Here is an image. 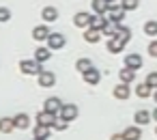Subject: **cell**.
<instances>
[{"label":"cell","mask_w":157,"mask_h":140,"mask_svg":"<svg viewBox=\"0 0 157 140\" xmlns=\"http://www.w3.org/2000/svg\"><path fill=\"white\" fill-rule=\"evenodd\" d=\"M78 114H80V110H78V106L75 103H65L63 106V110H60V116L65 119V121H73V119H78Z\"/></svg>","instance_id":"cell-6"},{"label":"cell","mask_w":157,"mask_h":140,"mask_svg":"<svg viewBox=\"0 0 157 140\" xmlns=\"http://www.w3.org/2000/svg\"><path fill=\"white\" fill-rule=\"evenodd\" d=\"M54 121H56V114H52V112H37V125H48V127H52L54 125Z\"/></svg>","instance_id":"cell-12"},{"label":"cell","mask_w":157,"mask_h":140,"mask_svg":"<svg viewBox=\"0 0 157 140\" xmlns=\"http://www.w3.org/2000/svg\"><path fill=\"white\" fill-rule=\"evenodd\" d=\"M50 35H52V33H50L48 24H39V26L33 28V39H35V41H48Z\"/></svg>","instance_id":"cell-7"},{"label":"cell","mask_w":157,"mask_h":140,"mask_svg":"<svg viewBox=\"0 0 157 140\" xmlns=\"http://www.w3.org/2000/svg\"><path fill=\"white\" fill-rule=\"evenodd\" d=\"M110 24V20L105 18V15H93V20H90V28H95V30H103L105 26Z\"/></svg>","instance_id":"cell-14"},{"label":"cell","mask_w":157,"mask_h":140,"mask_svg":"<svg viewBox=\"0 0 157 140\" xmlns=\"http://www.w3.org/2000/svg\"><path fill=\"white\" fill-rule=\"evenodd\" d=\"M148 54H151L153 58H157V39L148 43Z\"/></svg>","instance_id":"cell-33"},{"label":"cell","mask_w":157,"mask_h":140,"mask_svg":"<svg viewBox=\"0 0 157 140\" xmlns=\"http://www.w3.org/2000/svg\"><path fill=\"white\" fill-rule=\"evenodd\" d=\"M15 129V123H13V119H0V131H2V134H11Z\"/></svg>","instance_id":"cell-27"},{"label":"cell","mask_w":157,"mask_h":140,"mask_svg":"<svg viewBox=\"0 0 157 140\" xmlns=\"http://www.w3.org/2000/svg\"><path fill=\"white\" fill-rule=\"evenodd\" d=\"M153 99H155V103H157V88L153 91Z\"/></svg>","instance_id":"cell-36"},{"label":"cell","mask_w":157,"mask_h":140,"mask_svg":"<svg viewBox=\"0 0 157 140\" xmlns=\"http://www.w3.org/2000/svg\"><path fill=\"white\" fill-rule=\"evenodd\" d=\"M11 20V9H7V7H0V22H9Z\"/></svg>","instance_id":"cell-31"},{"label":"cell","mask_w":157,"mask_h":140,"mask_svg":"<svg viewBox=\"0 0 157 140\" xmlns=\"http://www.w3.org/2000/svg\"><path fill=\"white\" fill-rule=\"evenodd\" d=\"M118 80H121L123 84H131V82L136 80V71L129 69V67H123V69L118 71Z\"/></svg>","instance_id":"cell-15"},{"label":"cell","mask_w":157,"mask_h":140,"mask_svg":"<svg viewBox=\"0 0 157 140\" xmlns=\"http://www.w3.org/2000/svg\"><path fill=\"white\" fill-rule=\"evenodd\" d=\"M146 84H148L151 88H157V71H151V73H148V78H146Z\"/></svg>","instance_id":"cell-32"},{"label":"cell","mask_w":157,"mask_h":140,"mask_svg":"<svg viewBox=\"0 0 157 140\" xmlns=\"http://www.w3.org/2000/svg\"><path fill=\"white\" fill-rule=\"evenodd\" d=\"M151 116H153V121H155V123H157V108H155V110H153V112H151Z\"/></svg>","instance_id":"cell-35"},{"label":"cell","mask_w":157,"mask_h":140,"mask_svg":"<svg viewBox=\"0 0 157 140\" xmlns=\"http://www.w3.org/2000/svg\"><path fill=\"white\" fill-rule=\"evenodd\" d=\"M50 56H52L50 48H37L35 50V60L37 63H45V60H50Z\"/></svg>","instance_id":"cell-24"},{"label":"cell","mask_w":157,"mask_h":140,"mask_svg":"<svg viewBox=\"0 0 157 140\" xmlns=\"http://www.w3.org/2000/svg\"><path fill=\"white\" fill-rule=\"evenodd\" d=\"M65 43H67V39H65V35H60V33H52V35L48 37V48H50L52 52L65 48Z\"/></svg>","instance_id":"cell-3"},{"label":"cell","mask_w":157,"mask_h":140,"mask_svg":"<svg viewBox=\"0 0 157 140\" xmlns=\"http://www.w3.org/2000/svg\"><path fill=\"white\" fill-rule=\"evenodd\" d=\"M155 136H157V127H155Z\"/></svg>","instance_id":"cell-38"},{"label":"cell","mask_w":157,"mask_h":140,"mask_svg":"<svg viewBox=\"0 0 157 140\" xmlns=\"http://www.w3.org/2000/svg\"><path fill=\"white\" fill-rule=\"evenodd\" d=\"M20 71L26 73V76H39V73H43V67L37 60H22L20 63Z\"/></svg>","instance_id":"cell-2"},{"label":"cell","mask_w":157,"mask_h":140,"mask_svg":"<svg viewBox=\"0 0 157 140\" xmlns=\"http://www.w3.org/2000/svg\"><path fill=\"white\" fill-rule=\"evenodd\" d=\"M99 39H101V30H95V28H90V26L84 30V41H86V43H97Z\"/></svg>","instance_id":"cell-20"},{"label":"cell","mask_w":157,"mask_h":140,"mask_svg":"<svg viewBox=\"0 0 157 140\" xmlns=\"http://www.w3.org/2000/svg\"><path fill=\"white\" fill-rule=\"evenodd\" d=\"M116 37H118L121 41L129 43V41H131V28H127V26L118 24V26H116Z\"/></svg>","instance_id":"cell-23"},{"label":"cell","mask_w":157,"mask_h":140,"mask_svg":"<svg viewBox=\"0 0 157 140\" xmlns=\"http://www.w3.org/2000/svg\"><path fill=\"white\" fill-rule=\"evenodd\" d=\"M125 67H129V69H133V71L142 69V56H140V54H127V56H125Z\"/></svg>","instance_id":"cell-9"},{"label":"cell","mask_w":157,"mask_h":140,"mask_svg":"<svg viewBox=\"0 0 157 140\" xmlns=\"http://www.w3.org/2000/svg\"><path fill=\"white\" fill-rule=\"evenodd\" d=\"M125 13H127V11H125L118 2H110V11L105 13V18H108L112 24H121V22L125 20Z\"/></svg>","instance_id":"cell-1"},{"label":"cell","mask_w":157,"mask_h":140,"mask_svg":"<svg viewBox=\"0 0 157 140\" xmlns=\"http://www.w3.org/2000/svg\"><path fill=\"white\" fill-rule=\"evenodd\" d=\"M37 80H39V86L41 88H50V86L56 84V73L54 71H43V73L37 76Z\"/></svg>","instance_id":"cell-4"},{"label":"cell","mask_w":157,"mask_h":140,"mask_svg":"<svg viewBox=\"0 0 157 140\" xmlns=\"http://www.w3.org/2000/svg\"><path fill=\"white\" fill-rule=\"evenodd\" d=\"M43 106H45V108H43L45 112H52V114H60V110H63V106H65V103H63V101H60L58 97H48Z\"/></svg>","instance_id":"cell-5"},{"label":"cell","mask_w":157,"mask_h":140,"mask_svg":"<svg viewBox=\"0 0 157 140\" xmlns=\"http://www.w3.org/2000/svg\"><path fill=\"white\" fill-rule=\"evenodd\" d=\"M125 45H127V43H125V41H121L118 37H114V39H110V41H108V50H110L112 54L123 52V50H125Z\"/></svg>","instance_id":"cell-21"},{"label":"cell","mask_w":157,"mask_h":140,"mask_svg":"<svg viewBox=\"0 0 157 140\" xmlns=\"http://www.w3.org/2000/svg\"><path fill=\"white\" fill-rule=\"evenodd\" d=\"M82 78H84V82H86V84L95 86V84H99V80H101V71H97V69L93 67V69H88L86 73H82Z\"/></svg>","instance_id":"cell-11"},{"label":"cell","mask_w":157,"mask_h":140,"mask_svg":"<svg viewBox=\"0 0 157 140\" xmlns=\"http://www.w3.org/2000/svg\"><path fill=\"white\" fill-rule=\"evenodd\" d=\"M153 91H155V88H151V86H148L146 82H144V84H138V86H136V95H138L140 99L153 97Z\"/></svg>","instance_id":"cell-25"},{"label":"cell","mask_w":157,"mask_h":140,"mask_svg":"<svg viewBox=\"0 0 157 140\" xmlns=\"http://www.w3.org/2000/svg\"><path fill=\"white\" fill-rule=\"evenodd\" d=\"M138 5H140V0H121V7L125 11H136Z\"/></svg>","instance_id":"cell-29"},{"label":"cell","mask_w":157,"mask_h":140,"mask_svg":"<svg viewBox=\"0 0 157 140\" xmlns=\"http://www.w3.org/2000/svg\"><path fill=\"white\" fill-rule=\"evenodd\" d=\"M13 123H15V129H28L30 127V116L26 112H20L13 116Z\"/></svg>","instance_id":"cell-13"},{"label":"cell","mask_w":157,"mask_h":140,"mask_svg":"<svg viewBox=\"0 0 157 140\" xmlns=\"http://www.w3.org/2000/svg\"><path fill=\"white\" fill-rule=\"evenodd\" d=\"M41 20H43L45 24L56 22V20H58V9H56V7H45V9L41 11Z\"/></svg>","instance_id":"cell-10"},{"label":"cell","mask_w":157,"mask_h":140,"mask_svg":"<svg viewBox=\"0 0 157 140\" xmlns=\"http://www.w3.org/2000/svg\"><path fill=\"white\" fill-rule=\"evenodd\" d=\"M90 20H93V15L86 13V11H80V13L73 15V24L80 26V28H88V26H90Z\"/></svg>","instance_id":"cell-8"},{"label":"cell","mask_w":157,"mask_h":140,"mask_svg":"<svg viewBox=\"0 0 157 140\" xmlns=\"http://www.w3.org/2000/svg\"><path fill=\"white\" fill-rule=\"evenodd\" d=\"M144 33H146L148 37H157V20H148V22L144 24Z\"/></svg>","instance_id":"cell-28"},{"label":"cell","mask_w":157,"mask_h":140,"mask_svg":"<svg viewBox=\"0 0 157 140\" xmlns=\"http://www.w3.org/2000/svg\"><path fill=\"white\" fill-rule=\"evenodd\" d=\"M129 95H131V88H129V84H116L114 86V97L116 99H129Z\"/></svg>","instance_id":"cell-16"},{"label":"cell","mask_w":157,"mask_h":140,"mask_svg":"<svg viewBox=\"0 0 157 140\" xmlns=\"http://www.w3.org/2000/svg\"><path fill=\"white\" fill-rule=\"evenodd\" d=\"M88 69H93V63H90V58H78V63H75V71H80V73H86Z\"/></svg>","instance_id":"cell-26"},{"label":"cell","mask_w":157,"mask_h":140,"mask_svg":"<svg viewBox=\"0 0 157 140\" xmlns=\"http://www.w3.org/2000/svg\"><path fill=\"white\" fill-rule=\"evenodd\" d=\"M33 134H35V138H39V140H48L50 134H52V127H48V125H35Z\"/></svg>","instance_id":"cell-18"},{"label":"cell","mask_w":157,"mask_h":140,"mask_svg":"<svg viewBox=\"0 0 157 140\" xmlns=\"http://www.w3.org/2000/svg\"><path fill=\"white\" fill-rule=\"evenodd\" d=\"M67 127H69V121H65L63 116H60V119H56V121H54V125H52V129H56V131H63V129H67Z\"/></svg>","instance_id":"cell-30"},{"label":"cell","mask_w":157,"mask_h":140,"mask_svg":"<svg viewBox=\"0 0 157 140\" xmlns=\"http://www.w3.org/2000/svg\"><path fill=\"white\" fill-rule=\"evenodd\" d=\"M110 140H125V136H123V134H112Z\"/></svg>","instance_id":"cell-34"},{"label":"cell","mask_w":157,"mask_h":140,"mask_svg":"<svg viewBox=\"0 0 157 140\" xmlns=\"http://www.w3.org/2000/svg\"><path fill=\"white\" fill-rule=\"evenodd\" d=\"M35 140H39V138H35Z\"/></svg>","instance_id":"cell-39"},{"label":"cell","mask_w":157,"mask_h":140,"mask_svg":"<svg viewBox=\"0 0 157 140\" xmlns=\"http://www.w3.org/2000/svg\"><path fill=\"white\" fill-rule=\"evenodd\" d=\"M93 11L97 15H105L110 11V2L108 0H93Z\"/></svg>","instance_id":"cell-19"},{"label":"cell","mask_w":157,"mask_h":140,"mask_svg":"<svg viewBox=\"0 0 157 140\" xmlns=\"http://www.w3.org/2000/svg\"><path fill=\"white\" fill-rule=\"evenodd\" d=\"M108 2H116V0H108Z\"/></svg>","instance_id":"cell-37"},{"label":"cell","mask_w":157,"mask_h":140,"mask_svg":"<svg viewBox=\"0 0 157 140\" xmlns=\"http://www.w3.org/2000/svg\"><path fill=\"white\" fill-rule=\"evenodd\" d=\"M123 136H125V140H142V129L138 125H131L123 131Z\"/></svg>","instance_id":"cell-17"},{"label":"cell","mask_w":157,"mask_h":140,"mask_svg":"<svg viewBox=\"0 0 157 140\" xmlns=\"http://www.w3.org/2000/svg\"><path fill=\"white\" fill-rule=\"evenodd\" d=\"M151 112L148 110H138L136 114H133V123H138V125H146V123H151Z\"/></svg>","instance_id":"cell-22"}]
</instances>
